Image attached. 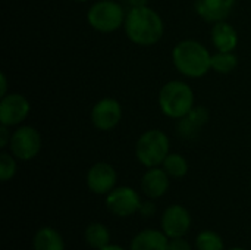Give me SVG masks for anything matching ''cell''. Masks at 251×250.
Masks as SVG:
<instances>
[{
    "mask_svg": "<svg viewBox=\"0 0 251 250\" xmlns=\"http://www.w3.org/2000/svg\"><path fill=\"white\" fill-rule=\"evenodd\" d=\"M169 189V175L163 168H149L141 178V190L149 199L162 197Z\"/></svg>",
    "mask_w": 251,
    "mask_h": 250,
    "instance_id": "obj_13",
    "label": "cell"
},
{
    "mask_svg": "<svg viewBox=\"0 0 251 250\" xmlns=\"http://www.w3.org/2000/svg\"><path fill=\"white\" fill-rule=\"evenodd\" d=\"M159 108L168 118L181 119L194 108L193 88L178 80L166 83L159 93Z\"/></svg>",
    "mask_w": 251,
    "mask_h": 250,
    "instance_id": "obj_3",
    "label": "cell"
},
{
    "mask_svg": "<svg viewBox=\"0 0 251 250\" xmlns=\"http://www.w3.org/2000/svg\"><path fill=\"white\" fill-rule=\"evenodd\" d=\"M34 250H65V243L60 233L51 227L40 228L32 239Z\"/></svg>",
    "mask_w": 251,
    "mask_h": 250,
    "instance_id": "obj_17",
    "label": "cell"
},
{
    "mask_svg": "<svg viewBox=\"0 0 251 250\" xmlns=\"http://www.w3.org/2000/svg\"><path fill=\"white\" fill-rule=\"evenodd\" d=\"M209 121V111L204 106H194L185 116L178 119V133L182 139H194Z\"/></svg>",
    "mask_w": 251,
    "mask_h": 250,
    "instance_id": "obj_14",
    "label": "cell"
},
{
    "mask_svg": "<svg viewBox=\"0 0 251 250\" xmlns=\"http://www.w3.org/2000/svg\"><path fill=\"white\" fill-rule=\"evenodd\" d=\"M237 0H196L194 7L200 18L207 22L225 21L234 10Z\"/></svg>",
    "mask_w": 251,
    "mask_h": 250,
    "instance_id": "obj_12",
    "label": "cell"
},
{
    "mask_svg": "<svg viewBox=\"0 0 251 250\" xmlns=\"http://www.w3.org/2000/svg\"><path fill=\"white\" fill-rule=\"evenodd\" d=\"M126 13L124 7L115 0H99L90 6L87 21L91 28L99 32H113L124 27Z\"/></svg>",
    "mask_w": 251,
    "mask_h": 250,
    "instance_id": "obj_5",
    "label": "cell"
},
{
    "mask_svg": "<svg viewBox=\"0 0 251 250\" xmlns=\"http://www.w3.org/2000/svg\"><path fill=\"white\" fill-rule=\"evenodd\" d=\"M10 153L19 161H31L41 150V136L31 125H22L12 133Z\"/></svg>",
    "mask_w": 251,
    "mask_h": 250,
    "instance_id": "obj_6",
    "label": "cell"
},
{
    "mask_svg": "<svg viewBox=\"0 0 251 250\" xmlns=\"http://www.w3.org/2000/svg\"><path fill=\"white\" fill-rule=\"evenodd\" d=\"M210 35L212 44L218 52H234L238 46V32L226 21L213 24Z\"/></svg>",
    "mask_w": 251,
    "mask_h": 250,
    "instance_id": "obj_15",
    "label": "cell"
},
{
    "mask_svg": "<svg viewBox=\"0 0 251 250\" xmlns=\"http://www.w3.org/2000/svg\"><path fill=\"white\" fill-rule=\"evenodd\" d=\"M72 1H78V3H81V1H88V0H72Z\"/></svg>",
    "mask_w": 251,
    "mask_h": 250,
    "instance_id": "obj_30",
    "label": "cell"
},
{
    "mask_svg": "<svg viewBox=\"0 0 251 250\" xmlns=\"http://www.w3.org/2000/svg\"><path fill=\"white\" fill-rule=\"evenodd\" d=\"M16 158L12 153L1 152L0 153V180L3 183L12 180L16 174Z\"/></svg>",
    "mask_w": 251,
    "mask_h": 250,
    "instance_id": "obj_22",
    "label": "cell"
},
{
    "mask_svg": "<svg viewBox=\"0 0 251 250\" xmlns=\"http://www.w3.org/2000/svg\"><path fill=\"white\" fill-rule=\"evenodd\" d=\"M168 250H191V246L184 237H176L169 240Z\"/></svg>",
    "mask_w": 251,
    "mask_h": 250,
    "instance_id": "obj_23",
    "label": "cell"
},
{
    "mask_svg": "<svg viewBox=\"0 0 251 250\" xmlns=\"http://www.w3.org/2000/svg\"><path fill=\"white\" fill-rule=\"evenodd\" d=\"M85 243L94 250H101L110 245V231L100 222H93L84 233Z\"/></svg>",
    "mask_w": 251,
    "mask_h": 250,
    "instance_id": "obj_18",
    "label": "cell"
},
{
    "mask_svg": "<svg viewBox=\"0 0 251 250\" xmlns=\"http://www.w3.org/2000/svg\"><path fill=\"white\" fill-rule=\"evenodd\" d=\"M196 248L197 250H224L225 243L218 233L204 230L196 237Z\"/></svg>",
    "mask_w": 251,
    "mask_h": 250,
    "instance_id": "obj_21",
    "label": "cell"
},
{
    "mask_svg": "<svg viewBox=\"0 0 251 250\" xmlns=\"http://www.w3.org/2000/svg\"><path fill=\"white\" fill-rule=\"evenodd\" d=\"M10 127H6V125H1L0 124V147L4 149L6 146H9L10 143V139H12V133L9 131Z\"/></svg>",
    "mask_w": 251,
    "mask_h": 250,
    "instance_id": "obj_24",
    "label": "cell"
},
{
    "mask_svg": "<svg viewBox=\"0 0 251 250\" xmlns=\"http://www.w3.org/2000/svg\"><path fill=\"white\" fill-rule=\"evenodd\" d=\"M154 205L153 203H150V202H144V203H141V208H140V212L143 214V215H151V214H154Z\"/></svg>",
    "mask_w": 251,
    "mask_h": 250,
    "instance_id": "obj_25",
    "label": "cell"
},
{
    "mask_svg": "<svg viewBox=\"0 0 251 250\" xmlns=\"http://www.w3.org/2000/svg\"><path fill=\"white\" fill-rule=\"evenodd\" d=\"M238 65V57L234 52H216L212 55V69L218 74H231Z\"/></svg>",
    "mask_w": 251,
    "mask_h": 250,
    "instance_id": "obj_20",
    "label": "cell"
},
{
    "mask_svg": "<svg viewBox=\"0 0 251 250\" xmlns=\"http://www.w3.org/2000/svg\"><path fill=\"white\" fill-rule=\"evenodd\" d=\"M29 102L19 93H7L0 99V124L16 127L22 124L29 113Z\"/></svg>",
    "mask_w": 251,
    "mask_h": 250,
    "instance_id": "obj_9",
    "label": "cell"
},
{
    "mask_svg": "<svg viewBox=\"0 0 251 250\" xmlns=\"http://www.w3.org/2000/svg\"><path fill=\"white\" fill-rule=\"evenodd\" d=\"M91 124L100 131L113 130L122 119V108L116 99L104 97L99 100L90 113Z\"/></svg>",
    "mask_w": 251,
    "mask_h": 250,
    "instance_id": "obj_8",
    "label": "cell"
},
{
    "mask_svg": "<svg viewBox=\"0 0 251 250\" xmlns=\"http://www.w3.org/2000/svg\"><path fill=\"white\" fill-rule=\"evenodd\" d=\"M175 68L188 78H201L212 69L210 52L196 40H182L172 50Z\"/></svg>",
    "mask_w": 251,
    "mask_h": 250,
    "instance_id": "obj_2",
    "label": "cell"
},
{
    "mask_svg": "<svg viewBox=\"0 0 251 250\" xmlns=\"http://www.w3.org/2000/svg\"><path fill=\"white\" fill-rule=\"evenodd\" d=\"M124 28L132 43L146 47L159 43L165 34L162 16L149 6L131 7L125 16Z\"/></svg>",
    "mask_w": 251,
    "mask_h": 250,
    "instance_id": "obj_1",
    "label": "cell"
},
{
    "mask_svg": "<svg viewBox=\"0 0 251 250\" xmlns=\"http://www.w3.org/2000/svg\"><path fill=\"white\" fill-rule=\"evenodd\" d=\"M101 250H125V249H122L121 246H115V245H109L107 248H104V249H101Z\"/></svg>",
    "mask_w": 251,
    "mask_h": 250,
    "instance_id": "obj_28",
    "label": "cell"
},
{
    "mask_svg": "<svg viewBox=\"0 0 251 250\" xmlns=\"http://www.w3.org/2000/svg\"><path fill=\"white\" fill-rule=\"evenodd\" d=\"M116 181L118 174L107 162H97L87 172V187L94 194H109L116 187Z\"/></svg>",
    "mask_w": 251,
    "mask_h": 250,
    "instance_id": "obj_10",
    "label": "cell"
},
{
    "mask_svg": "<svg viewBox=\"0 0 251 250\" xmlns=\"http://www.w3.org/2000/svg\"><path fill=\"white\" fill-rule=\"evenodd\" d=\"M229 250H246V249H243V248H232V249H229Z\"/></svg>",
    "mask_w": 251,
    "mask_h": 250,
    "instance_id": "obj_29",
    "label": "cell"
},
{
    "mask_svg": "<svg viewBox=\"0 0 251 250\" xmlns=\"http://www.w3.org/2000/svg\"><path fill=\"white\" fill-rule=\"evenodd\" d=\"M169 237L159 230H143L131 242V250H168Z\"/></svg>",
    "mask_w": 251,
    "mask_h": 250,
    "instance_id": "obj_16",
    "label": "cell"
},
{
    "mask_svg": "<svg viewBox=\"0 0 251 250\" xmlns=\"http://www.w3.org/2000/svg\"><path fill=\"white\" fill-rule=\"evenodd\" d=\"M162 168L172 178H184L188 174V162L179 153H169L163 161Z\"/></svg>",
    "mask_w": 251,
    "mask_h": 250,
    "instance_id": "obj_19",
    "label": "cell"
},
{
    "mask_svg": "<svg viewBox=\"0 0 251 250\" xmlns=\"http://www.w3.org/2000/svg\"><path fill=\"white\" fill-rule=\"evenodd\" d=\"M131 7H141V6H147L149 0H126Z\"/></svg>",
    "mask_w": 251,
    "mask_h": 250,
    "instance_id": "obj_27",
    "label": "cell"
},
{
    "mask_svg": "<svg viewBox=\"0 0 251 250\" xmlns=\"http://www.w3.org/2000/svg\"><path fill=\"white\" fill-rule=\"evenodd\" d=\"M160 225L169 239L184 237L191 227V215L182 205H171L163 212Z\"/></svg>",
    "mask_w": 251,
    "mask_h": 250,
    "instance_id": "obj_11",
    "label": "cell"
},
{
    "mask_svg": "<svg viewBox=\"0 0 251 250\" xmlns=\"http://www.w3.org/2000/svg\"><path fill=\"white\" fill-rule=\"evenodd\" d=\"M7 94V78L4 72L0 74V97H4Z\"/></svg>",
    "mask_w": 251,
    "mask_h": 250,
    "instance_id": "obj_26",
    "label": "cell"
},
{
    "mask_svg": "<svg viewBox=\"0 0 251 250\" xmlns=\"http://www.w3.org/2000/svg\"><path fill=\"white\" fill-rule=\"evenodd\" d=\"M106 208L113 215L125 218L140 211L141 199L140 194L131 187H115L109 194H106Z\"/></svg>",
    "mask_w": 251,
    "mask_h": 250,
    "instance_id": "obj_7",
    "label": "cell"
},
{
    "mask_svg": "<svg viewBox=\"0 0 251 250\" xmlns=\"http://www.w3.org/2000/svg\"><path fill=\"white\" fill-rule=\"evenodd\" d=\"M135 155L141 165L146 168L160 167L169 155V139L157 128L143 133L135 146Z\"/></svg>",
    "mask_w": 251,
    "mask_h": 250,
    "instance_id": "obj_4",
    "label": "cell"
}]
</instances>
